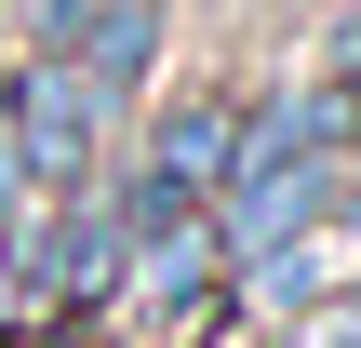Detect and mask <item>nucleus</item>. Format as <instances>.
I'll list each match as a JSON object with an SVG mask.
<instances>
[{
	"instance_id": "1",
	"label": "nucleus",
	"mask_w": 361,
	"mask_h": 348,
	"mask_svg": "<svg viewBox=\"0 0 361 348\" xmlns=\"http://www.w3.org/2000/svg\"><path fill=\"white\" fill-rule=\"evenodd\" d=\"M94 134H107V94H94L67 54H27L13 94H0V148L27 161V188H80V174H94Z\"/></svg>"
},
{
	"instance_id": "2",
	"label": "nucleus",
	"mask_w": 361,
	"mask_h": 348,
	"mask_svg": "<svg viewBox=\"0 0 361 348\" xmlns=\"http://www.w3.org/2000/svg\"><path fill=\"white\" fill-rule=\"evenodd\" d=\"M228 148H241V94H188V107H161V134H147V188H161V201H214Z\"/></svg>"
},
{
	"instance_id": "3",
	"label": "nucleus",
	"mask_w": 361,
	"mask_h": 348,
	"mask_svg": "<svg viewBox=\"0 0 361 348\" xmlns=\"http://www.w3.org/2000/svg\"><path fill=\"white\" fill-rule=\"evenodd\" d=\"M67 67L121 107V94H147V67H161V0H94L80 13V40H67Z\"/></svg>"
},
{
	"instance_id": "4",
	"label": "nucleus",
	"mask_w": 361,
	"mask_h": 348,
	"mask_svg": "<svg viewBox=\"0 0 361 348\" xmlns=\"http://www.w3.org/2000/svg\"><path fill=\"white\" fill-rule=\"evenodd\" d=\"M80 13H94V0H40V54H67V40H80Z\"/></svg>"
}]
</instances>
